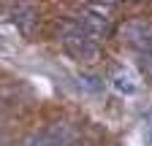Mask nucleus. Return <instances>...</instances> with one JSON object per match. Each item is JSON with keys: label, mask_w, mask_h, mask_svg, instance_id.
Wrapping results in <instances>:
<instances>
[{"label": "nucleus", "mask_w": 152, "mask_h": 146, "mask_svg": "<svg viewBox=\"0 0 152 146\" xmlns=\"http://www.w3.org/2000/svg\"><path fill=\"white\" fill-rule=\"evenodd\" d=\"M60 43L63 49L71 54V57L76 62H82V65H92V62H98L103 57V46L101 41L95 38V35H90L79 19H65L63 27H60Z\"/></svg>", "instance_id": "1"}, {"label": "nucleus", "mask_w": 152, "mask_h": 146, "mask_svg": "<svg viewBox=\"0 0 152 146\" xmlns=\"http://www.w3.org/2000/svg\"><path fill=\"white\" fill-rule=\"evenodd\" d=\"M122 41L136 49L144 60H152V22L149 19H128L120 27Z\"/></svg>", "instance_id": "2"}, {"label": "nucleus", "mask_w": 152, "mask_h": 146, "mask_svg": "<svg viewBox=\"0 0 152 146\" xmlns=\"http://www.w3.org/2000/svg\"><path fill=\"white\" fill-rule=\"evenodd\" d=\"M14 22L19 25V30H22V35H33V30H35V25H38V8L35 6H27V3H22V6H14Z\"/></svg>", "instance_id": "3"}, {"label": "nucleus", "mask_w": 152, "mask_h": 146, "mask_svg": "<svg viewBox=\"0 0 152 146\" xmlns=\"http://www.w3.org/2000/svg\"><path fill=\"white\" fill-rule=\"evenodd\" d=\"M111 81H114V87H117L120 92H125V95H133V92L139 89L136 79H133V73H130L128 68H117V70H114V76H111Z\"/></svg>", "instance_id": "4"}, {"label": "nucleus", "mask_w": 152, "mask_h": 146, "mask_svg": "<svg viewBox=\"0 0 152 146\" xmlns=\"http://www.w3.org/2000/svg\"><path fill=\"white\" fill-rule=\"evenodd\" d=\"M79 84H82V87H87L90 92H103V84H101V79L87 76V73H82V76H79Z\"/></svg>", "instance_id": "5"}, {"label": "nucleus", "mask_w": 152, "mask_h": 146, "mask_svg": "<svg viewBox=\"0 0 152 146\" xmlns=\"http://www.w3.org/2000/svg\"><path fill=\"white\" fill-rule=\"evenodd\" d=\"M147 141H149V146H152V114H149V122H147Z\"/></svg>", "instance_id": "6"}]
</instances>
